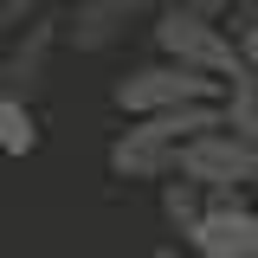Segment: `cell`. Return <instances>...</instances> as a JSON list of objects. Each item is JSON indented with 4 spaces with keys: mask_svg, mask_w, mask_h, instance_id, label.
Wrapping results in <instances>:
<instances>
[{
    "mask_svg": "<svg viewBox=\"0 0 258 258\" xmlns=\"http://www.w3.org/2000/svg\"><path fill=\"white\" fill-rule=\"evenodd\" d=\"M32 142H39V123H32L26 97L0 91V149H7V155H32Z\"/></svg>",
    "mask_w": 258,
    "mask_h": 258,
    "instance_id": "9c48e42d",
    "label": "cell"
},
{
    "mask_svg": "<svg viewBox=\"0 0 258 258\" xmlns=\"http://www.w3.org/2000/svg\"><path fill=\"white\" fill-rule=\"evenodd\" d=\"M232 45H239V71H245V78H252V84H258V20H252V26H245V32H239Z\"/></svg>",
    "mask_w": 258,
    "mask_h": 258,
    "instance_id": "8fae6325",
    "label": "cell"
},
{
    "mask_svg": "<svg viewBox=\"0 0 258 258\" xmlns=\"http://www.w3.org/2000/svg\"><path fill=\"white\" fill-rule=\"evenodd\" d=\"M52 45H58V26L52 20H32L26 26V45H13L7 64H0V91L7 97H26L45 84V58H52Z\"/></svg>",
    "mask_w": 258,
    "mask_h": 258,
    "instance_id": "8992f818",
    "label": "cell"
},
{
    "mask_svg": "<svg viewBox=\"0 0 258 258\" xmlns=\"http://www.w3.org/2000/svg\"><path fill=\"white\" fill-rule=\"evenodd\" d=\"M207 213V194L194 187V181H161V220L174 226V232H194Z\"/></svg>",
    "mask_w": 258,
    "mask_h": 258,
    "instance_id": "30bf717a",
    "label": "cell"
},
{
    "mask_svg": "<svg viewBox=\"0 0 258 258\" xmlns=\"http://www.w3.org/2000/svg\"><path fill=\"white\" fill-rule=\"evenodd\" d=\"M155 45L168 64H181V71H200V78H239V45H232V32L220 20H207V13H194V7H161L155 13Z\"/></svg>",
    "mask_w": 258,
    "mask_h": 258,
    "instance_id": "6da1fadb",
    "label": "cell"
},
{
    "mask_svg": "<svg viewBox=\"0 0 258 258\" xmlns=\"http://www.w3.org/2000/svg\"><path fill=\"white\" fill-rule=\"evenodd\" d=\"M149 258H187V252H181V245H155Z\"/></svg>",
    "mask_w": 258,
    "mask_h": 258,
    "instance_id": "4fadbf2b",
    "label": "cell"
},
{
    "mask_svg": "<svg viewBox=\"0 0 258 258\" xmlns=\"http://www.w3.org/2000/svg\"><path fill=\"white\" fill-rule=\"evenodd\" d=\"M174 181H194L213 200H239V187H258V149L226 136V129L194 136V142L174 149Z\"/></svg>",
    "mask_w": 258,
    "mask_h": 258,
    "instance_id": "7a4b0ae2",
    "label": "cell"
},
{
    "mask_svg": "<svg viewBox=\"0 0 258 258\" xmlns=\"http://www.w3.org/2000/svg\"><path fill=\"white\" fill-rule=\"evenodd\" d=\"M142 20V0H78L64 13L58 39L71 52H110L116 39H129V26Z\"/></svg>",
    "mask_w": 258,
    "mask_h": 258,
    "instance_id": "5b68a950",
    "label": "cell"
},
{
    "mask_svg": "<svg viewBox=\"0 0 258 258\" xmlns=\"http://www.w3.org/2000/svg\"><path fill=\"white\" fill-rule=\"evenodd\" d=\"M220 123H226V136H239V142L258 149V84L245 78V71L220 84Z\"/></svg>",
    "mask_w": 258,
    "mask_h": 258,
    "instance_id": "ba28073f",
    "label": "cell"
},
{
    "mask_svg": "<svg viewBox=\"0 0 258 258\" xmlns=\"http://www.w3.org/2000/svg\"><path fill=\"white\" fill-rule=\"evenodd\" d=\"M110 168L123 181H174V149L155 142V136H142V129H123L110 142Z\"/></svg>",
    "mask_w": 258,
    "mask_h": 258,
    "instance_id": "52a82bcc",
    "label": "cell"
},
{
    "mask_svg": "<svg viewBox=\"0 0 258 258\" xmlns=\"http://www.w3.org/2000/svg\"><path fill=\"white\" fill-rule=\"evenodd\" d=\"M187 245L200 258H258V207H239V200H213L200 226L187 232Z\"/></svg>",
    "mask_w": 258,
    "mask_h": 258,
    "instance_id": "277c9868",
    "label": "cell"
},
{
    "mask_svg": "<svg viewBox=\"0 0 258 258\" xmlns=\"http://www.w3.org/2000/svg\"><path fill=\"white\" fill-rule=\"evenodd\" d=\"M39 7H45V0H0V26H26Z\"/></svg>",
    "mask_w": 258,
    "mask_h": 258,
    "instance_id": "7c38bea8",
    "label": "cell"
},
{
    "mask_svg": "<svg viewBox=\"0 0 258 258\" xmlns=\"http://www.w3.org/2000/svg\"><path fill=\"white\" fill-rule=\"evenodd\" d=\"M116 110H129L136 123L142 116H161V110H187V103H220V84L200 78V71H181V64H136L129 78H116Z\"/></svg>",
    "mask_w": 258,
    "mask_h": 258,
    "instance_id": "3957f363",
    "label": "cell"
}]
</instances>
